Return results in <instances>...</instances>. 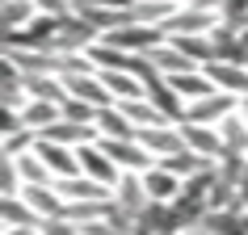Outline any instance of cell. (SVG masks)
Returning <instances> with one entry per match:
<instances>
[{
  "mask_svg": "<svg viewBox=\"0 0 248 235\" xmlns=\"http://www.w3.org/2000/svg\"><path fill=\"white\" fill-rule=\"evenodd\" d=\"M219 26V13L215 9H202V4H177L164 21H160V29L169 34V38H181V34H210V29Z\"/></svg>",
  "mask_w": 248,
  "mask_h": 235,
  "instance_id": "1",
  "label": "cell"
},
{
  "mask_svg": "<svg viewBox=\"0 0 248 235\" xmlns=\"http://www.w3.org/2000/svg\"><path fill=\"white\" fill-rule=\"evenodd\" d=\"M97 143L109 151V160H114L122 172H147V168H156V156L139 143V134H135V139H97Z\"/></svg>",
  "mask_w": 248,
  "mask_h": 235,
  "instance_id": "2",
  "label": "cell"
},
{
  "mask_svg": "<svg viewBox=\"0 0 248 235\" xmlns=\"http://www.w3.org/2000/svg\"><path fill=\"white\" fill-rule=\"evenodd\" d=\"M240 101H244V97H235V92H210V97H202V101H189L185 105V118H189V122H206V126H219L223 118L227 114H235V109H240Z\"/></svg>",
  "mask_w": 248,
  "mask_h": 235,
  "instance_id": "3",
  "label": "cell"
},
{
  "mask_svg": "<svg viewBox=\"0 0 248 235\" xmlns=\"http://www.w3.org/2000/svg\"><path fill=\"white\" fill-rule=\"evenodd\" d=\"M76 156H80V172H84V176H93V181L114 185V189H118V181H122V168L109 160V151H105L101 143H84V147H76Z\"/></svg>",
  "mask_w": 248,
  "mask_h": 235,
  "instance_id": "4",
  "label": "cell"
},
{
  "mask_svg": "<svg viewBox=\"0 0 248 235\" xmlns=\"http://www.w3.org/2000/svg\"><path fill=\"white\" fill-rule=\"evenodd\" d=\"M177 126H181V134H185V147H189V151H198V156L219 160L223 151H227V143H223L219 126H206V122H189V118H181Z\"/></svg>",
  "mask_w": 248,
  "mask_h": 235,
  "instance_id": "5",
  "label": "cell"
},
{
  "mask_svg": "<svg viewBox=\"0 0 248 235\" xmlns=\"http://www.w3.org/2000/svg\"><path fill=\"white\" fill-rule=\"evenodd\" d=\"M55 189H59L67 202H114V185H101V181H93V176H84V172L59 176Z\"/></svg>",
  "mask_w": 248,
  "mask_h": 235,
  "instance_id": "6",
  "label": "cell"
},
{
  "mask_svg": "<svg viewBox=\"0 0 248 235\" xmlns=\"http://www.w3.org/2000/svg\"><path fill=\"white\" fill-rule=\"evenodd\" d=\"M139 143H143L156 160H164V156H172V151L185 147V134H181L177 122H160V126H139Z\"/></svg>",
  "mask_w": 248,
  "mask_h": 235,
  "instance_id": "7",
  "label": "cell"
},
{
  "mask_svg": "<svg viewBox=\"0 0 248 235\" xmlns=\"http://www.w3.org/2000/svg\"><path fill=\"white\" fill-rule=\"evenodd\" d=\"M38 156L46 160V168L55 172V181L59 176H76L80 172V156H76V147H67V143H55V139H42L38 134Z\"/></svg>",
  "mask_w": 248,
  "mask_h": 235,
  "instance_id": "8",
  "label": "cell"
},
{
  "mask_svg": "<svg viewBox=\"0 0 248 235\" xmlns=\"http://www.w3.org/2000/svg\"><path fill=\"white\" fill-rule=\"evenodd\" d=\"M114 202L126 214H143L147 206H152V193H147V185H143V172H122V181H118V189H114Z\"/></svg>",
  "mask_w": 248,
  "mask_h": 235,
  "instance_id": "9",
  "label": "cell"
},
{
  "mask_svg": "<svg viewBox=\"0 0 248 235\" xmlns=\"http://www.w3.org/2000/svg\"><path fill=\"white\" fill-rule=\"evenodd\" d=\"M143 55L152 59L156 72H164V76H177V72H194V67H202L198 59H189V55H185L172 38H164L160 46H152V51H143Z\"/></svg>",
  "mask_w": 248,
  "mask_h": 235,
  "instance_id": "10",
  "label": "cell"
},
{
  "mask_svg": "<svg viewBox=\"0 0 248 235\" xmlns=\"http://www.w3.org/2000/svg\"><path fill=\"white\" fill-rule=\"evenodd\" d=\"M38 134L42 139H55V143H67V147H84V143H97V139H101L93 122H72V118H59V122H51V126L38 131Z\"/></svg>",
  "mask_w": 248,
  "mask_h": 235,
  "instance_id": "11",
  "label": "cell"
},
{
  "mask_svg": "<svg viewBox=\"0 0 248 235\" xmlns=\"http://www.w3.org/2000/svg\"><path fill=\"white\" fill-rule=\"evenodd\" d=\"M21 197L34 206V214H38L42 222H46V219H59V214L67 210V197L59 193L55 185H26V189H21Z\"/></svg>",
  "mask_w": 248,
  "mask_h": 235,
  "instance_id": "12",
  "label": "cell"
},
{
  "mask_svg": "<svg viewBox=\"0 0 248 235\" xmlns=\"http://www.w3.org/2000/svg\"><path fill=\"white\" fill-rule=\"evenodd\" d=\"M97 134L101 139H135L139 134V126H135L131 118L122 114V105H105V109H97Z\"/></svg>",
  "mask_w": 248,
  "mask_h": 235,
  "instance_id": "13",
  "label": "cell"
},
{
  "mask_svg": "<svg viewBox=\"0 0 248 235\" xmlns=\"http://www.w3.org/2000/svg\"><path fill=\"white\" fill-rule=\"evenodd\" d=\"M143 185H147V193H152V202H177V193H181V176L177 172H169V168H147L143 172Z\"/></svg>",
  "mask_w": 248,
  "mask_h": 235,
  "instance_id": "14",
  "label": "cell"
},
{
  "mask_svg": "<svg viewBox=\"0 0 248 235\" xmlns=\"http://www.w3.org/2000/svg\"><path fill=\"white\" fill-rule=\"evenodd\" d=\"M0 222L4 227H42V219L34 214V206H30L26 197H0Z\"/></svg>",
  "mask_w": 248,
  "mask_h": 235,
  "instance_id": "15",
  "label": "cell"
},
{
  "mask_svg": "<svg viewBox=\"0 0 248 235\" xmlns=\"http://www.w3.org/2000/svg\"><path fill=\"white\" fill-rule=\"evenodd\" d=\"M21 118H26L30 131H46L51 122H59L63 118V109H59V101H42V97H30L26 105H21Z\"/></svg>",
  "mask_w": 248,
  "mask_h": 235,
  "instance_id": "16",
  "label": "cell"
},
{
  "mask_svg": "<svg viewBox=\"0 0 248 235\" xmlns=\"http://www.w3.org/2000/svg\"><path fill=\"white\" fill-rule=\"evenodd\" d=\"M38 0H4V9H0V29L9 34V29H26L34 17H38Z\"/></svg>",
  "mask_w": 248,
  "mask_h": 235,
  "instance_id": "17",
  "label": "cell"
},
{
  "mask_svg": "<svg viewBox=\"0 0 248 235\" xmlns=\"http://www.w3.org/2000/svg\"><path fill=\"white\" fill-rule=\"evenodd\" d=\"M17 168H21V181L26 185H55V172L46 168V160L38 156V147L17 151Z\"/></svg>",
  "mask_w": 248,
  "mask_h": 235,
  "instance_id": "18",
  "label": "cell"
},
{
  "mask_svg": "<svg viewBox=\"0 0 248 235\" xmlns=\"http://www.w3.org/2000/svg\"><path fill=\"white\" fill-rule=\"evenodd\" d=\"M219 134H223V143L232 147V151H244V156H248V118L240 114V109L219 122Z\"/></svg>",
  "mask_w": 248,
  "mask_h": 235,
  "instance_id": "19",
  "label": "cell"
},
{
  "mask_svg": "<svg viewBox=\"0 0 248 235\" xmlns=\"http://www.w3.org/2000/svg\"><path fill=\"white\" fill-rule=\"evenodd\" d=\"M26 189V181H21V168H17V156H0V197H17Z\"/></svg>",
  "mask_w": 248,
  "mask_h": 235,
  "instance_id": "20",
  "label": "cell"
},
{
  "mask_svg": "<svg viewBox=\"0 0 248 235\" xmlns=\"http://www.w3.org/2000/svg\"><path fill=\"white\" fill-rule=\"evenodd\" d=\"M109 206L114 202H67V210H63V219H72V222H93V219H101V214H109Z\"/></svg>",
  "mask_w": 248,
  "mask_h": 235,
  "instance_id": "21",
  "label": "cell"
},
{
  "mask_svg": "<svg viewBox=\"0 0 248 235\" xmlns=\"http://www.w3.org/2000/svg\"><path fill=\"white\" fill-rule=\"evenodd\" d=\"M59 109H63V118H72V122H93V126H97V105L80 101V97H72V92L63 97V105H59Z\"/></svg>",
  "mask_w": 248,
  "mask_h": 235,
  "instance_id": "22",
  "label": "cell"
},
{
  "mask_svg": "<svg viewBox=\"0 0 248 235\" xmlns=\"http://www.w3.org/2000/svg\"><path fill=\"white\" fill-rule=\"evenodd\" d=\"M4 235H42V227H4Z\"/></svg>",
  "mask_w": 248,
  "mask_h": 235,
  "instance_id": "23",
  "label": "cell"
},
{
  "mask_svg": "<svg viewBox=\"0 0 248 235\" xmlns=\"http://www.w3.org/2000/svg\"><path fill=\"white\" fill-rule=\"evenodd\" d=\"M181 235H210V231H206V227H202V222H194V227H185Z\"/></svg>",
  "mask_w": 248,
  "mask_h": 235,
  "instance_id": "24",
  "label": "cell"
}]
</instances>
